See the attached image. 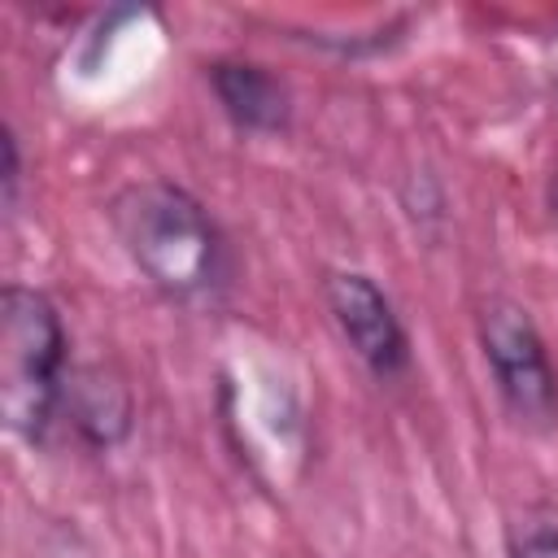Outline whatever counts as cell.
<instances>
[{
	"label": "cell",
	"mask_w": 558,
	"mask_h": 558,
	"mask_svg": "<svg viewBox=\"0 0 558 558\" xmlns=\"http://www.w3.org/2000/svg\"><path fill=\"white\" fill-rule=\"evenodd\" d=\"M545 196H549V214H554V222H558V170L549 174V192H545Z\"/></svg>",
	"instance_id": "obj_9"
},
{
	"label": "cell",
	"mask_w": 558,
	"mask_h": 558,
	"mask_svg": "<svg viewBox=\"0 0 558 558\" xmlns=\"http://www.w3.org/2000/svg\"><path fill=\"white\" fill-rule=\"evenodd\" d=\"M0 148H4L0 201H4V214H13V205H17V187H22V153H17V135H13V126L0 131Z\"/></svg>",
	"instance_id": "obj_8"
},
{
	"label": "cell",
	"mask_w": 558,
	"mask_h": 558,
	"mask_svg": "<svg viewBox=\"0 0 558 558\" xmlns=\"http://www.w3.org/2000/svg\"><path fill=\"white\" fill-rule=\"evenodd\" d=\"M510 558H558V527L532 523L510 536Z\"/></svg>",
	"instance_id": "obj_7"
},
{
	"label": "cell",
	"mask_w": 558,
	"mask_h": 558,
	"mask_svg": "<svg viewBox=\"0 0 558 558\" xmlns=\"http://www.w3.org/2000/svg\"><path fill=\"white\" fill-rule=\"evenodd\" d=\"M105 214L131 266L161 296L205 305L227 288V240L187 187L170 179H135L109 196Z\"/></svg>",
	"instance_id": "obj_1"
},
{
	"label": "cell",
	"mask_w": 558,
	"mask_h": 558,
	"mask_svg": "<svg viewBox=\"0 0 558 558\" xmlns=\"http://www.w3.org/2000/svg\"><path fill=\"white\" fill-rule=\"evenodd\" d=\"M61 423L96 453L126 445L135 427V392L126 375L109 362L70 366V379L61 392Z\"/></svg>",
	"instance_id": "obj_5"
},
{
	"label": "cell",
	"mask_w": 558,
	"mask_h": 558,
	"mask_svg": "<svg viewBox=\"0 0 558 558\" xmlns=\"http://www.w3.org/2000/svg\"><path fill=\"white\" fill-rule=\"evenodd\" d=\"M480 349L506 410L519 423L545 427L558 418V371L532 314L510 296H488L475 314Z\"/></svg>",
	"instance_id": "obj_3"
},
{
	"label": "cell",
	"mask_w": 558,
	"mask_h": 558,
	"mask_svg": "<svg viewBox=\"0 0 558 558\" xmlns=\"http://www.w3.org/2000/svg\"><path fill=\"white\" fill-rule=\"evenodd\" d=\"M323 301L331 310L336 331L353 349V357L375 379H397L410 371V336L388 301V292L362 275V270H327L323 275Z\"/></svg>",
	"instance_id": "obj_4"
},
{
	"label": "cell",
	"mask_w": 558,
	"mask_h": 558,
	"mask_svg": "<svg viewBox=\"0 0 558 558\" xmlns=\"http://www.w3.org/2000/svg\"><path fill=\"white\" fill-rule=\"evenodd\" d=\"M205 78L214 87L218 109L227 113V122L244 135H279L292 122V96L283 87L279 74H270L257 61H240V57H218L205 65Z\"/></svg>",
	"instance_id": "obj_6"
},
{
	"label": "cell",
	"mask_w": 558,
	"mask_h": 558,
	"mask_svg": "<svg viewBox=\"0 0 558 558\" xmlns=\"http://www.w3.org/2000/svg\"><path fill=\"white\" fill-rule=\"evenodd\" d=\"M70 379V340L57 305L26 283L0 292V414L4 427L39 445L61 418V392Z\"/></svg>",
	"instance_id": "obj_2"
}]
</instances>
